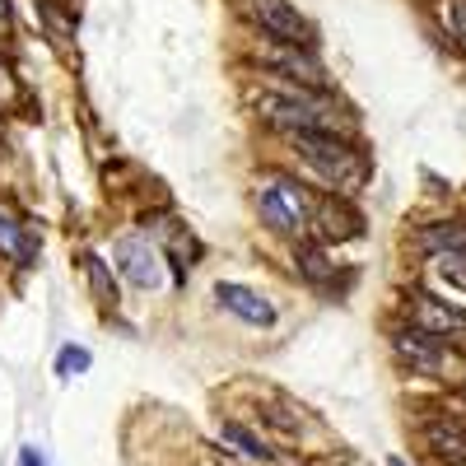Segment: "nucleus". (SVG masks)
Listing matches in <instances>:
<instances>
[{"label": "nucleus", "instance_id": "f257e3e1", "mask_svg": "<svg viewBox=\"0 0 466 466\" xmlns=\"http://www.w3.org/2000/svg\"><path fill=\"white\" fill-rule=\"evenodd\" d=\"M257 112L270 127H280L289 136H340V131H350V116L331 98H322L318 89L276 85V89L257 94Z\"/></svg>", "mask_w": 466, "mask_h": 466}, {"label": "nucleus", "instance_id": "f03ea898", "mask_svg": "<svg viewBox=\"0 0 466 466\" xmlns=\"http://www.w3.org/2000/svg\"><path fill=\"white\" fill-rule=\"evenodd\" d=\"M294 149H299V159L308 168H318L336 191H360L364 177H369V159L350 145L345 136H289Z\"/></svg>", "mask_w": 466, "mask_h": 466}, {"label": "nucleus", "instance_id": "7ed1b4c3", "mask_svg": "<svg viewBox=\"0 0 466 466\" xmlns=\"http://www.w3.org/2000/svg\"><path fill=\"white\" fill-rule=\"evenodd\" d=\"M257 210L276 233H303L308 224H313V201H308V191L285 173H270V177L257 182Z\"/></svg>", "mask_w": 466, "mask_h": 466}, {"label": "nucleus", "instance_id": "20e7f679", "mask_svg": "<svg viewBox=\"0 0 466 466\" xmlns=\"http://www.w3.org/2000/svg\"><path fill=\"white\" fill-rule=\"evenodd\" d=\"M406 322H410V327H420L424 336H434L439 345H443V340L466 345V308L443 303V299L424 294V289L406 294Z\"/></svg>", "mask_w": 466, "mask_h": 466}, {"label": "nucleus", "instance_id": "39448f33", "mask_svg": "<svg viewBox=\"0 0 466 466\" xmlns=\"http://www.w3.org/2000/svg\"><path fill=\"white\" fill-rule=\"evenodd\" d=\"M112 257H116V266H122V276L136 285V289H164L168 285V270H164V252L154 248L149 238H116V248H112Z\"/></svg>", "mask_w": 466, "mask_h": 466}, {"label": "nucleus", "instance_id": "423d86ee", "mask_svg": "<svg viewBox=\"0 0 466 466\" xmlns=\"http://www.w3.org/2000/svg\"><path fill=\"white\" fill-rule=\"evenodd\" d=\"M248 15L257 19V28L270 37V43H285V47L313 43V28H308V19L289 5V0H248Z\"/></svg>", "mask_w": 466, "mask_h": 466}, {"label": "nucleus", "instance_id": "0eeeda50", "mask_svg": "<svg viewBox=\"0 0 466 466\" xmlns=\"http://www.w3.org/2000/svg\"><path fill=\"white\" fill-rule=\"evenodd\" d=\"M257 61L270 66L285 80H299V89H322V66L308 47H285V43H261L257 47Z\"/></svg>", "mask_w": 466, "mask_h": 466}, {"label": "nucleus", "instance_id": "6e6552de", "mask_svg": "<svg viewBox=\"0 0 466 466\" xmlns=\"http://www.w3.org/2000/svg\"><path fill=\"white\" fill-rule=\"evenodd\" d=\"M420 439L439 461L448 466H466V420L452 415V410H439V415H424L420 424Z\"/></svg>", "mask_w": 466, "mask_h": 466}, {"label": "nucleus", "instance_id": "1a4fd4ad", "mask_svg": "<svg viewBox=\"0 0 466 466\" xmlns=\"http://www.w3.org/2000/svg\"><path fill=\"white\" fill-rule=\"evenodd\" d=\"M392 345H397V355L410 364V369H420V373H439L443 369V345L434 340V336H424L420 327H397L392 331Z\"/></svg>", "mask_w": 466, "mask_h": 466}, {"label": "nucleus", "instance_id": "9d476101", "mask_svg": "<svg viewBox=\"0 0 466 466\" xmlns=\"http://www.w3.org/2000/svg\"><path fill=\"white\" fill-rule=\"evenodd\" d=\"M215 299L228 308V313H238L243 322H252V327H270V322H276V308H270L257 289H248V285L224 280V285H215Z\"/></svg>", "mask_w": 466, "mask_h": 466}, {"label": "nucleus", "instance_id": "9b49d317", "mask_svg": "<svg viewBox=\"0 0 466 466\" xmlns=\"http://www.w3.org/2000/svg\"><path fill=\"white\" fill-rule=\"evenodd\" d=\"M0 252L15 257L19 266H33L37 261V238L28 233V224L15 210H5V206H0Z\"/></svg>", "mask_w": 466, "mask_h": 466}, {"label": "nucleus", "instance_id": "f8f14e48", "mask_svg": "<svg viewBox=\"0 0 466 466\" xmlns=\"http://www.w3.org/2000/svg\"><path fill=\"white\" fill-rule=\"evenodd\" d=\"M219 439H224V443H233V448H238L243 457H257V461H266V457H270V448H266V443H261L252 430H243V424H233V420H224Z\"/></svg>", "mask_w": 466, "mask_h": 466}, {"label": "nucleus", "instance_id": "ddd939ff", "mask_svg": "<svg viewBox=\"0 0 466 466\" xmlns=\"http://www.w3.org/2000/svg\"><path fill=\"white\" fill-rule=\"evenodd\" d=\"M434 270H439L452 289L466 294V252H443V257H434Z\"/></svg>", "mask_w": 466, "mask_h": 466}, {"label": "nucleus", "instance_id": "4468645a", "mask_svg": "<svg viewBox=\"0 0 466 466\" xmlns=\"http://www.w3.org/2000/svg\"><path fill=\"white\" fill-rule=\"evenodd\" d=\"M85 270H89V285H94V299L98 303H112L116 299V289H112V276H107V266H103V257H85Z\"/></svg>", "mask_w": 466, "mask_h": 466}, {"label": "nucleus", "instance_id": "2eb2a0df", "mask_svg": "<svg viewBox=\"0 0 466 466\" xmlns=\"http://www.w3.org/2000/svg\"><path fill=\"white\" fill-rule=\"evenodd\" d=\"M89 369V350H80V345H66L61 355H56V373L61 378H75V373H85Z\"/></svg>", "mask_w": 466, "mask_h": 466}, {"label": "nucleus", "instance_id": "dca6fc26", "mask_svg": "<svg viewBox=\"0 0 466 466\" xmlns=\"http://www.w3.org/2000/svg\"><path fill=\"white\" fill-rule=\"evenodd\" d=\"M299 266H303L313 280H327V276H331V266H327V257H322L318 248H299Z\"/></svg>", "mask_w": 466, "mask_h": 466}, {"label": "nucleus", "instance_id": "f3484780", "mask_svg": "<svg viewBox=\"0 0 466 466\" xmlns=\"http://www.w3.org/2000/svg\"><path fill=\"white\" fill-rule=\"evenodd\" d=\"M15 103H19V80H15V70L0 61V112L15 107Z\"/></svg>", "mask_w": 466, "mask_h": 466}, {"label": "nucleus", "instance_id": "a211bd4d", "mask_svg": "<svg viewBox=\"0 0 466 466\" xmlns=\"http://www.w3.org/2000/svg\"><path fill=\"white\" fill-rule=\"evenodd\" d=\"M448 28H452V37L466 47V0H448Z\"/></svg>", "mask_w": 466, "mask_h": 466}, {"label": "nucleus", "instance_id": "6ab92c4d", "mask_svg": "<svg viewBox=\"0 0 466 466\" xmlns=\"http://www.w3.org/2000/svg\"><path fill=\"white\" fill-rule=\"evenodd\" d=\"M19 466H47V457L37 452V448H24V452H19Z\"/></svg>", "mask_w": 466, "mask_h": 466}, {"label": "nucleus", "instance_id": "aec40b11", "mask_svg": "<svg viewBox=\"0 0 466 466\" xmlns=\"http://www.w3.org/2000/svg\"><path fill=\"white\" fill-rule=\"evenodd\" d=\"M5 15H10V5H5V0H0V24H5Z\"/></svg>", "mask_w": 466, "mask_h": 466}, {"label": "nucleus", "instance_id": "412c9836", "mask_svg": "<svg viewBox=\"0 0 466 466\" xmlns=\"http://www.w3.org/2000/svg\"><path fill=\"white\" fill-rule=\"evenodd\" d=\"M387 466H406V461H401V457H387Z\"/></svg>", "mask_w": 466, "mask_h": 466}]
</instances>
